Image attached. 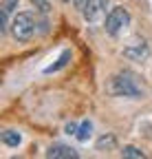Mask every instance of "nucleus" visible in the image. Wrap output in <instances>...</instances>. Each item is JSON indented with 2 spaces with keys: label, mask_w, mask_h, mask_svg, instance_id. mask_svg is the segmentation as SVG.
<instances>
[{
  "label": "nucleus",
  "mask_w": 152,
  "mask_h": 159,
  "mask_svg": "<svg viewBox=\"0 0 152 159\" xmlns=\"http://www.w3.org/2000/svg\"><path fill=\"white\" fill-rule=\"evenodd\" d=\"M108 91L115 95H124V97H139L141 95V84L135 73H119L108 82Z\"/></svg>",
  "instance_id": "obj_1"
},
{
  "label": "nucleus",
  "mask_w": 152,
  "mask_h": 159,
  "mask_svg": "<svg viewBox=\"0 0 152 159\" xmlns=\"http://www.w3.org/2000/svg\"><path fill=\"white\" fill-rule=\"evenodd\" d=\"M35 31V22H33V16L31 13H18L11 22V33L18 42H29L33 38Z\"/></svg>",
  "instance_id": "obj_2"
},
{
  "label": "nucleus",
  "mask_w": 152,
  "mask_h": 159,
  "mask_svg": "<svg viewBox=\"0 0 152 159\" xmlns=\"http://www.w3.org/2000/svg\"><path fill=\"white\" fill-rule=\"evenodd\" d=\"M130 22V16L124 7H115V9H110V13L106 16V31L110 35H117L121 29H126Z\"/></svg>",
  "instance_id": "obj_3"
},
{
  "label": "nucleus",
  "mask_w": 152,
  "mask_h": 159,
  "mask_svg": "<svg viewBox=\"0 0 152 159\" xmlns=\"http://www.w3.org/2000/svg\"><path fill=\"white\" fill-rule=\"evenodd\" d=\"M106 7H108V0H88L86 7L82 9V13H84L86 20L95 22V20H99L106 13Z\"/></svg>",
  "instance_id": "obj_4"
},
{
  "label": "nucleus",
  "mask_w": 152,
  "mask_h": 159,
  "mask_svg": "<svg viewBox=\"0 0 152 159\" xmlns=\"http://www.w3.org/2000/svg\"><path fill=\"white\" fill-rule=\"evenodd\" d=\"M46 157L49 159H75L77 157V150H73L71 146H51Z\"/></svg>",
  "instance_id": "obj_5"
},
{
  "label": "nucleus",
  "mask_w": 152,
  "mask_h": 159,
  "mask_svg": "<svg viewBox=\"0 0 152 159\" xmlns=\"http://www.w3.org/2000/svg\"><path fill=\"white\" fill-rule=\"evenodd\" d=\"M124 55H126V57H130V60H137V62H141V60H145V57L150 55V51H148V47L141 42V44L126 47V49H124Z\"/></svg>",
  "instance_id": "obj_6"
},
{
  "label": "nucleus",
  "mask_w": 152,
  "mask_h": 159,
  "mask_svg": "<svg viewBox=\"0 0 152 159\" xmlns=\"http://www.w3.org/2000/svg\"><path fill=\"white\" fill-rule=\"evenodd\" d=\"M20 133H15V130H5L2 133V144H7V146H18L20 144Z\"/></svg>",
  "instance_id": "obj_7"
},
{
  "label": "nucleus",
  "mask_w": 152,
  "mask_h": 159,
  "mask_svg": "<svg viewBox=\"0 0 152 159\" xmlns=\"http://www.w3.org/2000/svg\"><path fill=\"white\" fill-rule=\"evenodd\" d=\"M115 137L112 135H104V137H99L97 139V150H110V148H115Z\"/></svg>",
  "instance_id": "obj_8"
},
{
  "label": "nucleus",
  "mask_w": 152,
  "mask_h": 159,
  "mask_svg": "<svg viewBox=\"0 0 152 159\" xmlns=\"http://www.w3.org/2000/svg\"><path fill=\"white\" fill-rule=\"evenodd\" d=\"M68 60H71V51H64L62 55H60V60L55 62L53 66H49L46 69V73H53V71H60V69H64L66 64H68Z\"/></svg>",
  "instance_id": "obj_9"
},
{
  "label": "nucleus",
  "mask_w": 152,
  "mask_h": 159,
  "mask_svg": "<svg viewBox=\"0 0 152 159\" xmlns=\"http://www.w3.org/2000/svg\"><path fill=\"white\" fill-rule=\"evenodd\" d=\"M90 130H93V124H90V122H84V124L77 128V139H80V142H86V139L90 137Z\"/></svg>",
  "instance_id": "obj_10"
},
{
  "label": "nucleus",
  "mask_w": 152,
  "mask_h": 159,
  "mask_svg": "<svg viewBox=\"0 0 152 159\" xmlns=\"http://www.w3.org/2000/svg\"><path fill=\"white\" fill-rule=\"evenodd\" d=\"M121 155H124V157H130V159H143V152H141L139 148H135V146H126V148L121 150Z\"/></svg>",
  "instance_id": "obj_11"
},
{
  "label": "nucleus",
  "mask_w": 152,
  "mask_h": 159,
  "mask_svg": "<svg viewBox=\"0 0 152 159\" xmlns=\"http://www.w3.org/2000/svg\"><path fill=\"white\" fill-rule=\"evenodd\" d=\"M31 2L35 5V9H40L42 13H46V11L51 9V2H49V0H31Z\"/></svg>",
  "instance_id": "obj_12"
},
{
  "label": "nucleus",
  "mask_w": 152,
  "mask_h": 159,
  "mask_svg": "<svg viewBox=\"0 0 152 159\" xmlns=\"http://www.w3.org/2000/svg\"><path fill=\"white\" fill-rule=\"evenodd\" d=\"M13 9H18V0H2V11L11 13Z\"/></svg>",
  "instance_id": "obj_13"
},
{
  "label": "nucleus",
  "mask_w": 152,
  "mask_h": 159,
  "mask_svg": "<svg viewBox=\"0 0 152 159\" xmlns=\"http://www.w3.org/2000/svg\"><path fill=\"white\" fill-rule=\"evenodd\" d=\"M66 133L68 135H77V126H75V124H66Z\"/></svg>",
  "instance_id": "obj_14"
},
{
  "label": "nucleus",
  "mask_w": 152,
  "mask_h": 159,
  "mask_svg": "<svg viewBox=\"0 0 152 159\" xmlns=\"http://www.w3.org/2000/svg\"><path fill=\"white\" fill-rule=\"evenodd\" d=\"M86 2H88V0H75V5H77V9H84V7H86Z\"/></svg>",
  "instance_id": "obj_15"
},
{
  "label": "nucleus",
  "mask_w": 152,
  "mask_h": 159,
  "mask_svg": "<svg viewBox=\"0 0 152 159\" xmlns=\"http://www.w3.org/2000/svg\"><path fill=\"white\" fill-rule=\"evenodd\" d=\"M62 2H68V0H62Z\"/></svg>",
  "instance_id": "obj_16"
}]
</instances>
